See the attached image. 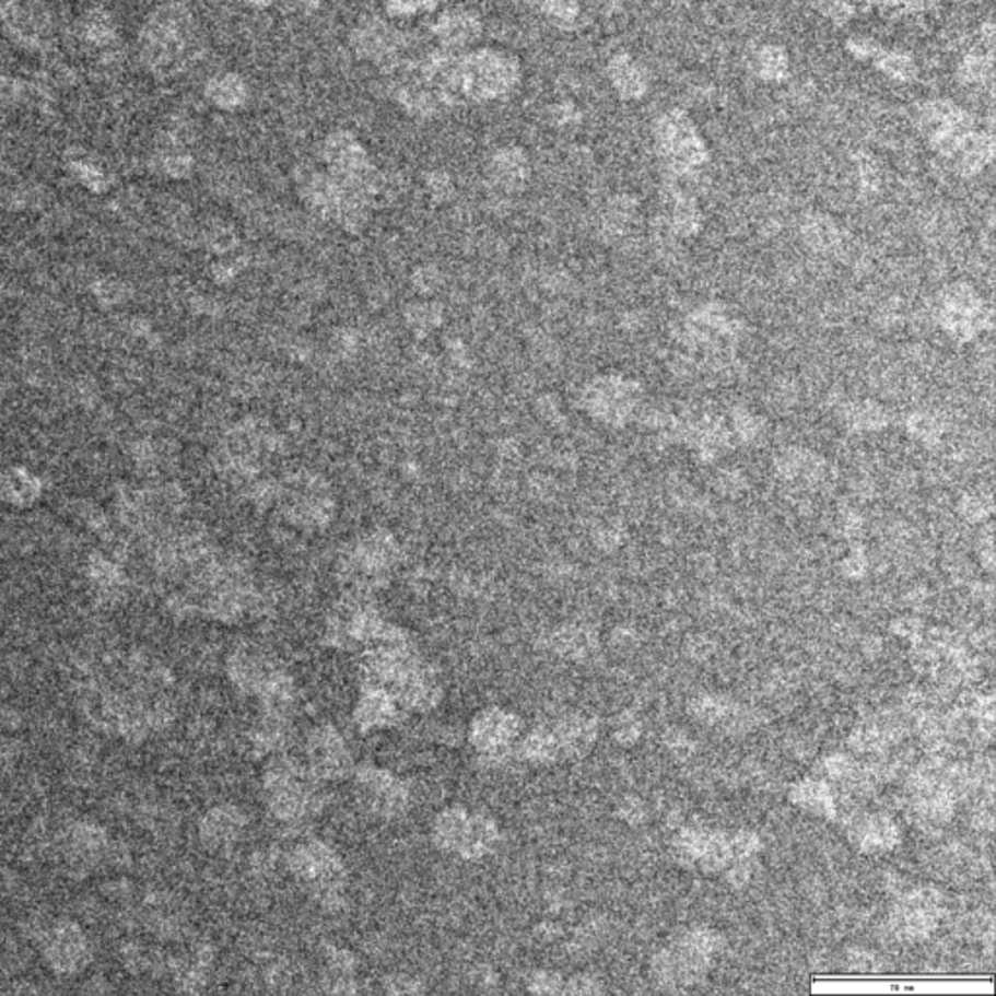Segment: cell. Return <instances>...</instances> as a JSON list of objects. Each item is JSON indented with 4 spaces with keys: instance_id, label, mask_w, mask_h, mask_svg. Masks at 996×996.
<instances>
[{
    "instance_id": "cell-11",
    "label": "cell",
    "mask_w": 996,
    "mask_h": 996,
    "mask_svg": "<svg viewBox=\"0 0 996 996\" xmlns=\"http://www.w3.org/2000/svg\"><path fill=\"white\" fill-rule=\"evenodd\" d=\"M304 765L319 781H339L351 773L353 755L343 736L331 726H318L309 733L304 748Z\"/></svg>"
},
{
    "instance_id": "cell-6",
    "label": "cell",
    "mask_w": 996,
    "mask_h": 996,
    "mask_svg": "<svg viewBox=\"0 0 996 996\" xmlns=\"http://www.w3.org/2000/svg\"><path fill=\"white\" fill-rule=\"evenodd\" d=\"M291 866L294 876L319 903H326L331 907H337L341 903L344 868L333 848L319 841H308L294 848Z\"/></svg>"
},
{
    "instance_id": "cell-4",
    "label": "cell",
    "mask_w": 996,
    "mask_h": 996,
    "mask_svg": "<svg viewBox=\"0 0 996 996\" xmlns=\"http://www.w3.org/2000/svg\"><path fill=\"white\" fill-rule=\"evenodd\" d=\"M520 82V65L499 49L461 51L459 97L466 102H493L511 94Z\"/></svg>"
},
{
    "instance_id": "cell-35",
    "label": "cell",
    "mask_w": 996,
    "mask_h": 996,
    "mask_svg": "<svg viewBox=\"0 0 996 996\" xmlns=\"http://www.w3.org/2000/svg\"><path fill=\"white\" fill-rule=\"evenodd\" d=\"M893 633L895 635L905 636L909 641L913 643H918L921 641V621H915V619H901L893 626Z\"/></svg>"
},
{
    "instance_id": "cell-9",
    "label": "cell",
    "mask_w": 996,
    "mask_h": 996,
    "mask_svg": "<svg viewBox=\"0 0 996 996\" xmlns=\"http://www.w3.org/2000/svg\"><path fill=\"white\" fill-rule=\"evenodd\" d=\"M942 918V898L936 890L921 888L905 893L891 911V928L901 940L918 942L938 928Z\"/></svg>"
},
{
    "instance_id": "cell-17",
    "label": "cell",
    "mask_w": 996,
    "mask_h": 996,
    "mask_svg": "<svg viewBox=\"0 0 996 996\" xmlns=\"http://www.w3.org/2000/svg\"><path fill=\"white\" fill-rule=\"evenodd\" d=\"M848 837L860 851L870 855L890 853L901 843V829L890 816L870 813L851 823Z\"/></svg>"
},
{
    "instance_id": "cell-13",
    "label": "cell",
    "mask_w": 996,
    "mask_h": 996,
    "mask_svg": "<svg viewBox=\"0 0 996 996\" xmlns=\"http://www.w3.org/2000/svg\"><path fill=\"white\" fill-rule=\"evenodd\" d=\"M520 718L504 708H489L477 715L471 726L473 748L487 758H499L514 748L520 738Z\"/></svg>"
},
{
    "instance_id": "cell-23",
    "label": "cell",
    "mask_w": 996,
    "mask_h": 996,
    "mask_svg": "<svg viewBox=\"0 0 996 996\" xmlns=\"http://www.w3.org/2000/svg\"><path fill=\"white\" fill-rule=\"evenodd\" d=\"M92 584L102 598L114 601L124 591V574L114 564L96 563L92 566Z\"/></svg>"
},
{
    "instance_id": "cell-27",
    "label": "cell",
    "mask_w": 996,
    "mask_h": 996,
    "mask_svg": "<svg viewBox=\"0 0 996 996\" xmlns=\"http://www.w3.org/2000/svg\"><path fill=\"white\" fill-rule=\"evenodd\" d=\"M531 4L555 22H571L578 14L576 0H531Z\"/></svg>"
},
{
    "instance_id": "cell-12",
    "label": "cell",
    "mask_w": 996,
    "mask_h": 996,
    "mask_svg": "<svg viewBox=\"0 0 996 996\" xmlns=\"http://www.w3.org/2000/svg\"><path fill=\"white\" fill-rule=\"evenodd\" d=\"M356 788L364 806L371 811L391 818L406 811L409 806V790L399 776L378 767H362L356 771Z\"/></svg>"
},
{
    "instance_id": "cell-19",
    "label": "cell",
    "mask_w": 996,
    "mask_h": 996,
    "mask_svg": "<svg viewBox=\"0 0 996 996\" xmlns=\"http://www.w3.org/2000/svg\"><path fill=\"white\" fill-rule=\"evenodd\" d=\"M406 708L394 696L378 688H366L356 708V723L364 730H378L397 723Z\"/></svg>"
},
{
    "instance_id": "cell-30",
    "label": "cell",
    "mask_w": 996,
    "mask_h": 996,
    "mask_svg": "<svg viewBox=\"0 0 996 996\" xmlns=\"http://www.w3.org/2000/svg\"><path fill=\"white\" fill-rule=\"evenodd\" d=\"M436 0H388V10L397 16H413L419 12H431Z\"/></svg>"
},
{
    "instance_id": "cell-36",
    "label": "cell",
    "mask_w": 996,
    "mask_h": 996,
    "mask_svg": "<svg viewBox=\"0 0 996 996\" xmlns=\"http://www.w3.org/2000/svg\"><path fill=\"white\" fill-rule=\"evenodd\" d=\"M247 2H249V4H251V7H256V9H261V7H267V4H271V0H247Z\"/></svg>"
},
{
    "instance_id": "cell-33",
    "label": "cell",
    "mask_w": 996,
    "mask_h": 996,
    "mask_svg": "<svg viewBox=\"0 0 996 996\" xmlns=\"http://www.w3.org/2000/svg\"><path fill=\"white\" fill-rule=\"evenodd\" d=\"M569 993H576V995H591V993H600V983L596 979L590 977V975H578V977H573L569 981Z\"/></svg>"
},
{
    "instance_id": "cell-2",
    "label": "cell",
    "mask_w": 996,
    "mask_h": 996,
    "mask_svg": "<svg viewBox=\"0 0 996 996\" xmlns=\"http://www.w3.org/2000/svg\"><path fill=\"white\" fill-rule=\"evenodd\" d=\"M319 783L318 776L312 775L304 763L277 753L265 769V800L277 820L306 821L321 806Z\"/></svg>"
},
{
    "instance_id": "cell-15",
    "label": "cell",
    "mask_w": 996,
    "mask_h": 996,
    "mask_svg": "<svg viewBox=\"0 0 996 996\" xmlns=\"http://www.w3.org/2000/svg\"><path fill=\"white\" fill-rule=\"evenodd\" d=\"M403 44L406 39L399 34V30L379 20L364 22L353 36L354 51L361 55L362 59L376 62L382 69H386L397 57H401Z\"/></svg>"
},
{
    "instance_id": "cell-7",
    "label": "cell",
    "mask_w": 996,
    "mask_h": 996,
    "mask_svg": "<svg viewBox=\"0 0 996 996\" xmlns=\"http://www.w3.org/2000/svg\"><path fill=\"white\" fill-rule=\"evenodd\" d=\"M42 958L57 977H77L94 960L86 928L74 918H59L42 936Z\"/></svg>"
},
{
    "instance_id": "cell-28",
    "label": "cell",
    "mask_w": 996,
    "mask_h": 996,
    "mask_svg": "<svg viewBox=\"0 0 996 996\" xmlns=\"http://www.w3.org/2000/svg\"><path fill=\"white\" fill-rule=\"evenodd\" d=\"M641 734H643V726L636 720L635 716L631 715V713H621L618 716V723H616V728H613V738H616L619 746H625V748L635 746L636 741L641 740Z\"/></svg>"
},
{
    "instance_id": "cell-20",
    "label": "cell",
    "mask_w": 996,
    "mask_h": 996,
    "mask_svg": "<svg viewBox=\"0 0 996 996\" xmlns=\"http://www.w3.org/2000/svg\"><path fill=\"white\" fill-rule=\"evenodd\" d=\"M433 34L444 49L464 51L468 45L473 44L477 37L481 36V24L473 14L450 12L436 20Z\"/></svg>"
},
{
    "instance_id": "cell-8",
    "label": "cell",
    "mask_w": 996,
    "mask_h": 996,
    "mask_svg": "<svg viewBox=\"0 0 996 996\" xmlns=\"http://www.w3.org/2000/svg\"><path fill=\"white\" fill-rule=\"evenodd\" d=\"M673 851L683 865L705 872H723L734 863L730 835L701 825L681 829L673 839Z\"/></svg>"
},
{
    "instance_id": "cell-10",
    "label": "cell",
    "mask_w": 996,
    "mask_h": 996,
    "mask_svg": "<svg viewBox=\"0 0 996 996\" xmlns=\"http://www.w3.org/2000/svg\"><path fill=\"white\" fill-rule=\"evenodd\" d=\"M114 839L106 825L94 820H79L62 835V856L72 870L92 872L114 858Z\"/></svg>"
},
{
    "instance_id": "cell-29",
    "label": "cell",
    "mask_w": 996,
    "mask_h": 996,
    "mask_svg": "<svg viewBox=\"0 0 996 996\" xmlns=\"http://www.w3.org/2000/svg\"><path fill=\"white\" fill-rule=\"evenodd\" d=\"M619 818L626 821L629 825H643L644 820H646V806H644L641 798L636 796H626L621 800L618 808Z\"/></svg>"
},
{
    "instance_id": "cell-25",
    "label": "cell",
    "mask_w": 996,
    "mask_h": 996,
    "mask_svg": "<svg viewBox=\"0 0 996 996\" xmlns=\"http://www.w3.org/2000/svg\"><path fill=\"white\" fill-rule=\"evenodd\" d=\"M821 771L831 781H848L856 775V763L848 755L833 753L821 761Z\"/></svg>"
},
{
    "instance_id": "cell-34",
    "label": "cell",
    "mask_w": 996,
    "mask_h": 996,
    "mask_svg": "<svg viewBox=\"0 0 996 996\" xmlns=\"http://www.w3.org/2000/svg\"><path fill=\"white\" fill-rule=\"evenodd\" d=\"M531 983H534L531 988L536 993H559L563 979L555 975V973H538Z\"/></svg>"
},
{
    "instance_id": "cell-24",
    "label": "cell",
    "mask_w": 996,
    "mask_h": 996,
    "mask_svg": "<svg viewBox=\"0 0 996 996\" xmlns=\"http://www.w3.org/2000/svg\"><path fill=\"white\" fill-rule=\"evenodd\" d=\"M214 96L219 97L221 106L236 107L239 106V104H244L246 86H244V82H242L238 77H222V79L216 82Z\"/></svg>"
},
{
    "instance_id": "cell-26",
    "label": "cell",
    "mask_w": 996,
    "mask_h": 996,
    "mask_svg": "<svg viewBox=\"0 0 996 996\" xmlns=\"http://www.w3.org/2000/svg\"><path fill=\"white\" fill-rule=\"evenodd\" d=\"M730 845H733L734 863L736 860H750L761 851V839L753 831H736L730 835Z\"/></svg>"
},
{
    "instance_id": "cell-21",
    "label": "cell",
    "mask_w": 996,
    "mask_h": 996,
    "mask_svg": "<svg viewBox=\"0 0 996 996\" xmlns=\"http://www.w3.org/2000/svg\"><path fill=\"white\" fill-rule=\"evenodd\" d=\"M788 798L794 806L810 811L813 816L833 820L837 816L835 796L825 778H802L790 788Z\"/></svg>"
},
{
    "instance_id": "cell-16",
    "label": "cell",
    "mask_w": 996,
    "mask_h": 996,
    "mask_svg": "<svg viewBox=\"0 0 996 996\" xmlns=\"http://www.w3.org/2000/svg\"><path fill=\"white\" fill-rule=\"evenodd\" d=\"M246 818L234 806H214L199 823V837L211 851H224L236 845L244 835Z\"/></svg>"
},
{
    "instance_id": "cell-3",
    "label": "cell",
    "mask_w": 996,
    "mask_h": 996,
    "mask_svg": "<svg viewBox=\"0 0 996 996\" xmlns=\"http://www.w3.org/2000/svg\"><path fill=\"white\" fill-rule=\"evenodd\" d=\"M723 948V936L711 928H693L651 960L654 983L664 988L691 987L701 983Z\"/></svg>"
},
{
    "instance_id": "cell-1",
    "label": "cell",
    "mask_w": 996,
    "mask_h": 996,
    "mask_svg": "<svg viewBox=\"0 0 996 996\" xmlns=\"http://www.w3.org/2000/svg\"><path fill=\"white\" fill-rule=\"evenodd\" d=\"M77 688L86 720L117 740H151L176 718V678L144 648H125L90 661L80 670Z\"/></svg>"
},
{
    "instance_id": "cell-32",
    "label": "cell",
    "mask_w": 996,
    "mask_h": 996,
    "mask_svg": "<svg viewBox=\"0 0 996 996\" xmlns=\"http://www.w3.org/2000/svg\"><path fill=\"white\" fill-rule=\"evenodd\" d=\"M20 743L7 736H0V775L19 763Z\"/></svg>"
},
{
    "instance_id": "cell-18",
    "label": "cell",
    "mask_w": 996,
    "mask_h": 996,
    "mask_svg": "<svg viewBox=\"0 0 996 996\" xmlns=\"http://www.w3.org/2000/svg\"><path fill=\"white\" fill-rule=\"evenodd\" d=\"M561 759L583 758L598 740L600 726L596 716L571 715L551 726Z\"/></svg>"
},
{
    "instance_id": "cell-5",
    "label": "cell",
    "mask_w": 996,
    "mask_h": 996,
    "mask_svg": "<svg viewBox=\"0 0 996 996\" xmlns=\"http://www.w3.org/2000/svg\"><path fill=\"white\" fill-rule=\"evenodd\" d=\"M434 843L461 858H483L499 843V828L491 818L466 808H448L434 821Z\"/></svg>"
},
{
    "instance_id": "cell-31",
    "label": "cell",
    "mask_w": 996,
    "mask_h": 996,
    "mask_svg": "<svg viewBox=\"0 0 996 996\" xmlns=\"http://www.w3.org/2000/svg\"><path fill=\"white\" fill-rule=\"evenodd\" d=\"M664 743L678 758H689L695 750V743L691 741L688 734L681 733V730H668L666 738H664Z\"/></svg>"
},
{
    "instance_id": "cell-22",
    "label": "cell",
    "mask_w": 996,
    "mask_h": 996,
    "mask_svg": "<svg viewBox=\"0 0 996 996\" xmlns=\"http://www.w3.org/2000/svg\"><path fill=\"white\" fill-rule=\"evenodd\" d=\"M598 633L588 626H564L553 635L556 653L573 660H584L598 651Z\"/></svg>"
},
{
    "instance_id": "cell-14",
    "label": "cell",
    "mask_w": 996,
    "mask_h": 996,
    "mask_svg": "<svg viewBox=\"0 0 996 996\" xmlns=\"http://www.w3.org/2000/svg\"><path fill=\"white\" fill-rule=\"evenodd\" d=\"M689 715L703 726H720L726 733L751 730L755 715L746 706L738 705L734 699L724 695H699L689 703Z\"/></svg>"
}]
</instances>
